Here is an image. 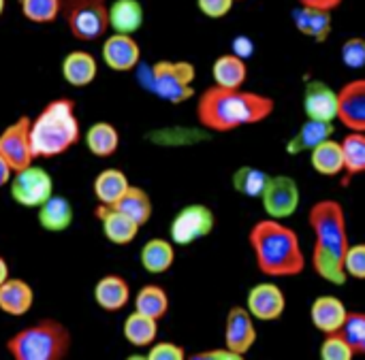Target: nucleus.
Here are the masks:
<instances>
[{"label":"nucleus","instance_id":"f257e3e1","mask_svg":"<svg viewBox=\"0 0 365 360\" xmlns=\"http://www.w3.org/2000/svg\"><path fill=\"white\" fill-rule=\"evenodd\" d=\"M276 109L274 98L242 88L212 85L197 100V120L212 132H231L265 122Z\"/></svg>","mask_w":365,"mask_h":360},{"label":"nucleus","instance_id":"f03ea898","mask_svg":"<svg viewBox=\"0 0 365 360\" xmlns=\"http://www.w3.org/2000/svg\"><path fill=\"white\" fill-rule=\"evenodd\" d=\"M308 224L314 233L312 269L314 273L334 284L344 286V256L349 250V228L342 203L334 198H323L314 203L308 211Z\"/></svg>","mask_w":365,"mask_h":360},{"label":"nucleus","instance_id":"7ed1b4c3","mask_svg":"<svg viewBox=\"0 0 365 360\" xmlns=\"http://www.w3.org/2000/svg\"><path fill=\"white\" fill-rule=\"evenodd\" d=\"M248 243L257 269L267 277H295L306 269L299 235L280 220H259L248 233Z\"/></svg>","mask_w":365,"mask_h":360},{"label":"nucleus","instance_id":"20e7f679","mask_svg":"<svg viewBox=\"0 0 365 360\" xmlns=\"http://www.w3.org/2000/svg\"><path fill=\"white\" fill-rule=\"evenodd\" d=\"M81 137L75 100L56 98L30 120V145L34 158H56L68 152Z\"/></svg>","mask_w":365,"mask_h":360},{"label":"nucleus","instance_id":"39448f33","mask_svg":"<svg viewBox=\"0 0 365 360\" xmlns=\"http://www.w3.org/2000/svg\"><path fill=\"white\" fill-rule=\"evenodd\" d=\"M71 344V333L60 320L43 318L11 335L4 348L13 360H64Z\"/></svg>","mask_w":365,"mask_h":360},{"label":"nucleus","instance_id":"423d86ee","mask_svg":"<svg viewBox=\"0 0 365 360\" xmlns=\"http://www.w3.org/2000/svg\"><path fill=\"white\" fill-rule=\"evenodd\" d=\"M145 77H141L143 85L156 94L158 98L180 105L186 102L195 96L192 90V81H195V66L190 62H156L152 64L145 73H141Z\"/></svg>","mask_w":365,"mask_h":360},{"label":"nucleus","instance_id":"0eeeda50","mask_svg":"<svg viewBox=\"0 0 365 360\" xmlns=\"http://www.w3.org/2000/svg\"><path fill=\"white\" fill-rule=\"evenodd\" d=\"M107 0H60V15L68 32L83 43L98 41L109 30Z\"/></svg>","mask_w":365,"mask_h":360},{"label":"nucleus","instance_id":"6e6552de","mask_svg":"<svg viewBox=\"0 0 365 360\" xmlns=\"http://www.w3.org/2000/svg\"><path fill=\"white\" fill-rule=\"evenodd\" d=\"M216 226V216L207 205L195 203V205H186L171 222L169 226V235H171V243L173 245H190L199 239H205L207 235H212Z\"/></svg>","mask_w":365,"mask_h":360},{"label":"nucleus","instance_id":"1a4fd4ad","mask_svg":"<svg viewBox=\"0 0 365 360\" xmlns=\"http://www.w3.org/2000/svg\"><path fill=\"white\" fill-rule=\"evenodd\" d=\"M9 181H11V196L21 207H38L53 194L51 175L34 164L15 171Z\"/></svg>","mask_w":365,"mask_h":360},{"label":"nucleus","instance_id":"9d476101","mask_svg":"<svg viewBox=\"0 0 365 360\" xmlns=\"http://www.w3.org/2000/svg\"><path fill=\"white\" fill-rule=\"evenodd\" d=\"M0 156L13 173L32 164L34 154L30 145V117L24 115L0 132Z\"/></svg>","mask_w":365,"mask_h":360},{"label":"nucleus","instance_id":"9b49d317","mask_svg":"<svg viewBox=\"0 0 365 360\" xmlns=\"http://www.w3.org/2000/svg\"><path fill=\"white\" fill-rule=\"evenodd\" d=\"M263 207L269 218L284 220L291 218L299 207V186L289 175H276L267 179V186L261 194Z\"/></svg>","mask_w":365,"mask_h":360},{"label":"nucleus","instance_id":"f8f14e48","mask_svg":"<svg viewBox=\"0 0 365 360\" xmlns=\"http://www.w3.org/2000/svg\"><path fill=\"white\" fill-rule=\"evenodd\" d=\"M257 342V327L250 312L242 305H233L225 320V348L244 359Z\"/></svg>","mask_w":365,"mask_h":360},{"label":"nucleus","instance_id":"ddd939ff","mask_svg":"<svg viewBox=\"0 0 365 360\" xmlns=\"http://www.w3.org/2000/svg\"><path fill=\"white\" fill-rule=\"evenodd\" d=\"M336 120L349 130L365 132V81L353 79L336 92Z\"/></svg>","mask_w":365,"mask_h":360},{"label":"nucleus","instance_id":"4468645a","mask_svg":"<svg viewBox=\"0 0 365 360\" xmlns=\"http://www.w3.org/2000/svg\"><path fill=\"white\" fill-rule=\"evenodd\" d=\"M246 309L250 312V316L255 320L274 322V320L282 318V314L287 309V297L280 290V286H276L274 282H263V284H257L248 292Z\"/></svg>","mask_w":365,"mask_h":360},{"label":"nucleus","instance_id":"2eb2a0df","mask_svg":"<svg viewBox=\"0 0 365 360\" xmlns=\"http://www.w3.org/2000/svg\"><path fill=\"white\" fill-rule=\"evenodd\" d=\"M101 53H103V62L118 73L133 70L141 60V49L133 38V34H120V32H113L111 36L105 38Z\"/></svg>","mask_w":365,"mask_h":360},{"label":"nucleus","instance_id":"dca6fc26","mask_svg":"<svg viewBox=\"0 0 365 360\" xmlns=\"http://www.w3.org/2000/svg\"><path fill=\"white\" fill-rule=\"evenodd\" d=\"M96 218L101 220V228H103L105 239L115 243V245L133 243L137 233H139V228H141L128 216H124L115 207H107V205H101L96 209Z\"/></svg>","mask_w":365,"mask_h":360},{"label":"nucleus","instance_id":"f3484780","mask_svg":"<svg viewBox=\"0 0 365 360\" xmlns=\"http://www.w3.org/2000/svg\"><path fill=\"white\" fill-rule=\"evenodd\" d=\"M304 109L308 120L334 122L336 120V90L325 81H310L304 94Z\"/></svg>","mask_w":365,"mask_h":360},{"label":"nucleus","instance_id":"a211bd4d","mask_svg":"<svg viewBox=\"0 0 365 360\" xmlns=\"http://www.w3.org/2000/svg\"><path fill=\"white\" fill-rule=\"evenodd\" d=\"M34 292L28 282L17 277H6L0 284V312L13 318H19L32 309Z\"/></svg>","mask_w":365,"mask_h":360},{"label":"nucleus","instance_id":"6ab92c4d","mask_svg":"<svg viewBox=\"0 0 365 360\" xmlns=\"http://www.w3.org/2000/svg\"><path fill=\"white\" fill-rule=\"evenodd\" d=\"M346 305L338 299V297H331V295H323L319 297L312 307H310V320L314 324L317 331H321L323 335L327 333H336L340 331L344 318H346Z\"/></svg>","mask_w":365,"mask_h":360},{"label":"nucleus","instance_id":"aec40b11","mask_svg":"<svg viewBox=\"0 0 365 360\" xmlns=\"http://www.w3.org/2000/svg\"><path fill=\"white\" fill-rule=\"evenodd\" d=\"M94 301L105 312H120L130 301V286L122 275L109 273L94 286Z\"/></svg>","mask_w":365,"mask_h":360},{"label":"nucleus","instance_id":"412c9836","mask_svg":"<svg viewBox=\"0 0 365 360\" xmlns=\"http://www.w3.org/2000/svg\"><path fill=\"white\" fill-rule=\"evenodd\" d=\"M98 73V64L94 60L92 53L88 51H71L66 53V58L62 60V75L64 81L73 88H86L96 79Z\"/></svg>","mask_w":365,"mask_h":360},{"label":"nucleus","instance_id":"4be33fe9","mask_svg":"<svg viewBox=\"0 0 365 360\" xmlns=\"http://www.w3.org/2000/svg\"><path fill=\"white\" fill-rule=\"evenodd\" d=\"M38 224L47 233H64L73 224V205L64 196L51 194L45 203L38 207Z\"/></svg>","mask_w":365,"mask_h":360},{"label":"nucleus","instance_id":"5701e85b","mask_svg":"<svg viewBox=\"0 0 365 360\" xmlns=\"http://www.w3.org/2000/svg\"><path fill=\"white\" fill-rule=\"evenodd\" d=\"M109 28L120 34H133L143 23V6L139 0H113L107 9Z\"/></svg>","mask_w":365,"mask_h":360},{"label":"nucleus","instance_id":"b1692460","mask_svg":"<svg viewBox=\"0 0 365 360\" xmlns=\"http://www.w3.org/2000/svg\"><path fill=\"white\" fill-rule=\"evenodd\" d=\"M295 26L302 34L314 38L317 43H325L327 36L331 34V13L323 9H310V6H299L293 13Z\"/></svg>","mask_w":365,"mask_h":360},{"label":"nucleus","instance_id":"393cba45","mask_svg":"<svg viewBox=\"0 0 365 360\" xmlns=\"http://www.w3.org/2000/svg\"><path fill=\"white\" fill-rule=\"evenodd\" d=\"M212 75H214V85L220 88H242L248 79V64L246 60H242L235 53H222L216 58L214 66H212Z\"/></svg>","mask_w":365,"mask_h":360},{"label":"nucleus","instance_id":"a878e982","mask_svg":"<svg viewBox=\"0 0 365 360\" xmlns=\"http://www.w3.org/2000/svg\"><path fill=\"white\" fill-rule=\"evenodd\" d=\"M139 260H141V267H143L148 273H152V275L167 273V271L173 267L175 248H173V243L167 241V239H150V241L141 248Z\"/></svg>","mask_w":365,"mask_h":360},{"label":"nucleus","instance_id":"bb28decb","mask_svg":"<svg viewBox=\"0 0 365 360\" xmlns=\"http://www.w3.org/2000/svg\"><path fill=\"white\" fill-rule=\"evenodd\" d=\"M113 207L118 211H122L124 216H128L137 226L148 224L152 218V211H154L150 194L139 186H128L126 192L118 198V203Z\"/></svg>","mask_w":365,"mask_h":360},{"label":"nucleus","instance_id":"cd10ccee","mask_svg":"<svg viewBox=\"0 0 365 360\" xmlns=\"http://www.w3.org/2000/svg\"><path fill=\"white\" fill-rule=\"evenodd\" d=\"M310 164L317 173L325 175V177H336L342 173L344 164H342V147L340 141H334L331 137L321 141L319 145H314L310 149Z\"/></svg>","mask_w":365,"mask_h":360},{"label":"nucleus","instance_id":"c85d7f7f","mask_svg":"<svg viewBox=\"0 0 365 360\" xmlns=\"http://www.w3.org/2000/svg\"><path fill=\"white\" fill-rule=\"evenodd\" d=\"M128 186H130V181H128L124 171H120V169H105L94 179V194H96L101 205L113 207L118 203V198L126 192Z\"/></svg>","mask_w":365,"mask_h":360},{"label":"nucleus","instance_id":"c756f323","mask_svg":"<svg viewBox=\"0 0 365 360\" xmlns=\"http://www.w3.org/2000/svg\"><path fill=\"white\" fill-rule=\"evenodd\" d=\"M122 333H124V339L130 346H135V348H150L156 342V335H158V320L148 318V316H143L139 312H133L124 320Z\"/></svg>","mask_w":365,"mask_h":360},{"label":"nucleus","instance_id":"7c9ffc66","mask_svg":"<svg viewBox=\"0 0 365 360\" xmlns=\"http://www.w3.org/2000/svg\"><path fill=\"white\" fill-rule=\"evenodd\" d=\"M86 147L98 158H109L120 147V132L109 122H96L86 132Z\"/></svg>","mask_w":365,"mask_h":360},{"label":"nucleus","instance_id":"2f4dec72","mask_svg":"<svg viewBox=\"0 0 365 360\" xmlns=\"http://www.w3.org/2000/svg\"><path fill=\"white\" fill-rule=\"evenodd\" d=\"M135 312H139L148 318H154V320H163L169 312L167 290L156 284L143 286L135 297Z\"/></svg>","mask_w":365,"mask_h":360},{"label":"nucleus","instance_id":"473e14b6","mask_svg":"<svg viewBox=\"0 0 365 360\" xmlns=\"http://www.w3.org/2000/svg\"><path fill=\"white\" fill-rule=\"evenodd\" d=\"M342 147V173L351 177H357L365 171V132L349 130V134L340 141Z\"/></svg>","mask_w":365,"mask_h":360},{"label":"nucleus","instance_id":"72a5a7b5","mask_svg":"<svg viewBox=\"0 0 365 360\" xmlns=\"http://www.w3.org/2000/svg\"><path fill=\"white\" fill-rule=\"evenodd\" d=\"M334 134V126L331 122H321V120H306V124L302 126V130L295 134V139L289 145V152H306L312 149L314 145H319L321 141L329 139Z\"/></svg>","mask_w":365,"mask_h":360},{"label":"nucleus","instance_id":"f704fd0d","mask_svg":"<svg viewBox=\"0 0 365 360\" xmlns=\"http://www.w3.org/2000/svg\"><path fill=\"white\" fill-rule=\"evenodd\" d=\"M269 175L255 169V166H242L233 173V188L248 198H261Z\"/></svg>","mask_w":365,"mask_h":360},{"label":"nucleus","instance_id":"c9c22d12","mask_svg":"<svg viewBox=\"0 0 365 360\" xmlns=\"http://www.w3.org/2000/svg\"><path fill=\"white\" fill-rule=\"evenodd\" d=\"M342 339L351 346L355 356L365 354V314L364 312H346V318L338 331Z\"/></svg>","mask_w":365,"mask_h":360},{"label":"nucleus","instance_id":"e433bc0d","mask_svg":"<svg viewBox=\"0 0 365 360\" xmlns=\"http://www.w3.org/2000/svg\"><path fill=\"white\" fill-rule=\"evenodd\" d=\"M19 9L32 23H51L60 15V0H19Z\"/></svg>","mask_w":365,"mask_h":360},{"label":"nucleus","instance_id":"4c0bfd02","mask_svg":"<svg viewBox=\"0 0 365 360\" xmlns=\"http://www.w3.org/2000/svg\"><path fill=\"white\" fill-rule=\"evenodd\" d=\"M321 359L323 360H351L355 359L351 346L342 339V335L336 333H327L323 344H321Z\"/></svg>","mask_w":365,"mask_h":360},{"label":"nucleus","instance_id":"58836bf2","mask_svg":"<svg viewBox=\"0 0 365 360\" xmlns=\"http://www.w3.org/2000/svg\"><path fill=\"white\" fill-rule=\"evenodd\" d=\"M340 58H342V64L357 70V68H364L365 64V41L361 36H353L349 41H344L342 49H340Z\"/></svg>","mask_w":365,"mask_h":360},{"label":"nucleus","instance_id":"ea45409f","mask_svg":"<svg viewBox=\"0 0 365 360\" xmlns=\"http://www.w3.org/2000/svg\"><path fill=\"white\" fill-rule=\"evenodd\" d=\"M344 273L346 277H353L357 282L365 280V245H349L346 256H344Z\"/></svg>","mask_w":365,"mask_h":360},{"label":"nucleus","instance_id":"a19ab883","mask_svg":"<svg viewBox=\"0 0 365 360\" xmlns=\"http://www.w3.org/2000/svg\"><path fill=\"white\" fill-rule=\"evenodd\" d=\"M150 360H184L186 350L180 344L173 342H154L148 352Z\"/></svg>","mask_w":365,"mask_h":360},{"label":"nucleus","instance_id":"79ce46f5","mask_svg":"<svg viewBox=\"0 0 365 360\" xmlns=\"http://www.w3.org/2000/svg\"><path fill=\"white\" fill-rule=\"evenodd\" d=\"M199 11L212 19L225 17L231 9H233V0H197Z\"/></svg>","mask_w":365,"mask_h":360},{"label":"nucleus","instance_id":"37998d69","mask_svg":"<svg viewBox=\"0 0 365 360\" xmlns=\"http://www.w3.org/2000/svg\"><path fill=\"white\" fill-rule=\"evenodd\" d=\"M195 360H242L237 354H233L227 348H216V350H203V352H195Z\"/></svg>","mask_w":365,"mask_h":360},{"label":"nucleus","instance_id":"c03bdc74","mask_svg":"<svg viewBox=\"0 0 365 360\" xmlns=\"http://www.w3.org/2000/svg\"><path fill=\"white\" fill-rule=\"evenodd\" d=\"M233 53L240 55L242 60H246L252 53V41L248 36H237L235 43H233Z\"/></svg>","mask_w":365,"mask_h":360},{"label":"nucleus","instance_id":"a18cd8bd","mask_svg":"<svg viewBox=\"0 0 365 360\" xmlns=\"http://www.w3.org/2000/svg\"><path fill=\"white\" fill-rule=\"evenodd\" d=\"M344 0H299L302 6H310V9H323V11H334L342 4Z\"/></svg>","mask_w":365,"mask_h":360},{"label":"nucleus","instance_id":"49530a36","mask_svg":"<svg viewBox=\"0 0 365 360\" xmlns=\"http://www.w3.org/2000/svg\"><path fill=\"white\" fill-rule=\"evenodd\" d=\"M11 175H13V171H11V166H9V164H6V160H4V158L0 156V188L9 184V179H11Z\"/></svg>","mask_w":365,"mask_h":360},{"label":"nucleus","instance_id":"de8ad7c7","mask_svg":"<svg viewBox=\"0 0 365 360\" xmlns=\"http://www.w3.org/2000/svg\"><path fill=\"white\" fill-rule=\"evenodd\" d=\"M6 277H9V265H6V260L0 256V284H2Z\"/></svg>","mask_w":365,"mask_h":360},{"label":"nucleus","instance_id":"09e8293b","mask_svg":"<svg viewBox=\"0 0 365 360\" xmlns=\"http://www.w3.org/2000/svg\"><path fill=\"white\" fill-rule=\"evenodd\" d=\"M4 4H6V0H0V15L4 13Z\"/></svg>","mask_w":365,"mask_h":360},{"label":"nucleus","instance_id":"8fccbe9b","mask_svg":"<svg viewBox=\"0 0 365 360\" xmlns=\"http://www.w3.org/2000/svg\"><path fill=\"white\" fill-rule=\"evenodd\" d=\"M233 2H235V0H233Z\"/></svg>","mask_w":365,"mask_h":360}]
</instances>
